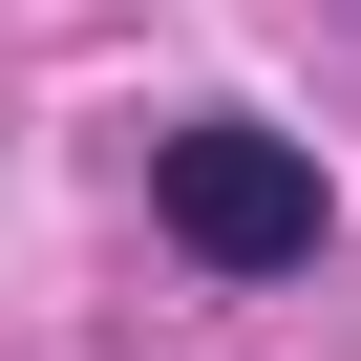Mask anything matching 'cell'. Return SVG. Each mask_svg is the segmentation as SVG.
<instances>
[{"instance_id":"obj_1","label":"cell","mask_w":361,"mask_h":361,"mask_svg":"<svg viewBox=\"0 0 361 361\" xmlns=\"http://www.w3.org/2000/svg\"><path fill=\"white\" fill-rule=\"evenodd\" d=\"M149 213L192 234L213 276H298L319 255V149H276V128H234V106H192L149 149Z\"/></svg>"}]
</instances>
